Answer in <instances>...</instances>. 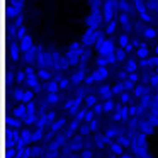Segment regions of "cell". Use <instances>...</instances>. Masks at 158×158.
<instances>
[]
</instances>
